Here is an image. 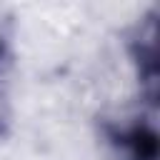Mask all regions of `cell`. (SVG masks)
<instances>
[{"label":"cell","mask_w":160,"mask_h":160,"mask_svg":"<svg viewBox=\"0 0 160 160\" xmlns=\"http://www.w3.org/2000/svg\"><path fill=\"white\" fill-rule=\"evenodd\" d=\"M10 68H12L10 35L0 28V140L10 132V122H12V108H10Z\"/></svg>","instance_id":"3"},{"label":"cell","mask_w":160,"mask_h":160,"mask_svg":"<svg viewBox=\"0 0 160 160\" xmlns=\"http://www.w3.org/2000/svg\"><path fill=\"white\" fill-rule=\"evenodd\" d=\"M105 142L120 160H160V138L152 122L142 118L102 120Z\"/></svg>","instance_id":"1"},{"label":"cell","mask_w":160,"mask_h":160,"mask_svg":"<svg viewBox=\"0 0 160 160\" xmlns=\"http://www.w3.org/2000/svg\"><path fill=\"white\" fill-rule=\"evenodd\" d=\"M158 30H155V15H148L130 38V58L138 72V82L150 102L158 98V45H155Z\"/></svg>","instance_id":"2"}]
</instances>
